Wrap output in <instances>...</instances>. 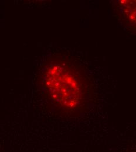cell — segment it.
Here are the masks:
<instances>
[{
    "label": "cell",
    "instance_id": "3",
    "mask_svg": "<svg viewBox=\"0 0 136 152\" xmlns=\"http://www.w3.org/2000/svg\"></svg>",
    "mask_w": 136,
    "mask_h": 152
},
{
    "label": "cell",
    "instance_id": "2",
    "mask_svg": "<svg viewBox=\"0 0 136 152\" xmlns=\"http://www.w3.org/2000/svg\"><path fill=\"white\" fill-rule=\"evenodd\" d=\"M116 7L118 19L136 35V0L118 1Z\"/></svg>",
    "mask_w": 136,
    "mask_h": 152
},
{
    "label": "cell",
    "instance_id": "1",
    "mask_svg": "<svg viewBox=\"0 0 136 152\" xmlns=\"http://www.w3.org/2000/svg\"><path fill=\"white\" fill-rule=\"evenodd\" d=\"M42 92L52 106L66 115L82 112L90 98V83L82 69L70 58H49L40 77Z\"/></svg>",
    "mask_w": 136,
    "mask_h": 152
}]
</instances>
